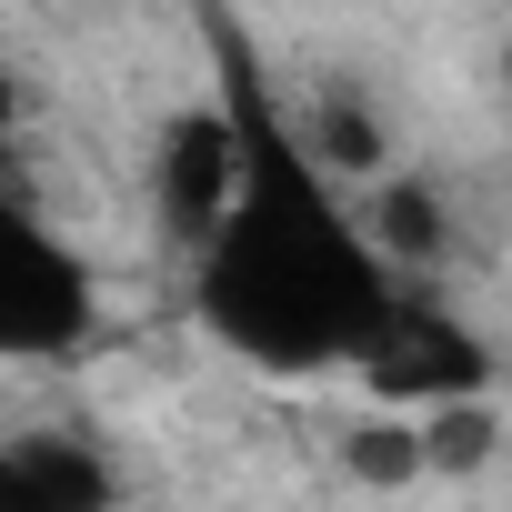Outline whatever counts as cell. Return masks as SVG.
Instances as JSON below:
<instances>
[{
	"label": "cell",
	"mask_w": 512,
	"mask_h": 512,
	"mask_svg": "<svg viewBox=\"0 0 512 512\" xmlns=\"http://www.w3.org/2000/svg\"><path fill=\"white\" fill-rule=\"evenodd\" d=\"M502 91H512V51H502Z\"/></svg>",
	"instance_id": "10"
},
{
	"label": "cell",
	"mask_w": 512,
	"mask_h": 512,
	"mask_svg": "<svg viewBox=\"0 0 512 512\" xmlns=\"http://www.w3.org/2000/svg\"><path fill=\"white\" fill-rule=\"evenodd\" d=\"M382 402H482L492 392V352L432 302V292H392V312L372 322V342H362V362H352Z\"/></svg>",
	"instance_id": "3"
},
{
	"label": "cell",
	"mask_w": 512,
	"mask_h": 512,
	"mask_svg": "<svg viewBox=\"0 0 512 512\" xmlns=\"http://www.w3.org/2000/svg\"><path fill=\"white\" fill-rule=\"evenodd\" d=\"M342 472L372 482V492H412V482L432 472V462H422V422H392V412L352 422V432H342Z\"/></svg>",
	"instance_id": "7"
},
{
	"label": "cell",
	"mask_w": 512,
	"mask_h": 512,
	"mask_svg": "<svg viewBox=\"0 0 512 512\" xmlns=\"http://www.w3.org/2000/svg\"><path fill=\"white\" fill-rule=\"evenodd\" d=\"M221 101L241 121V201L201 251V322L262 372H332L362 362L372 322L392 312V272L362 241V221L322 191L312 141L282 121L262 61L231 21H211Z\"/></svg>",
	"instance_id": "1"
},
{
	"label": "cell",
	"mask_w": 512,
	"mask_h": 512,
	"mask_svg": "<svg viewBox=\"0 0 512 512\" xmlns=\"http://www.w3.org/2000/svg\"><path fill=\"white\" fill-rule=\"evenodd\" d=\"M231 201H241V121L211 91V101H191V111L161 121V221L191 251H211V231L231 221Z\"/></svg>",
	"instance_id": "4"
},
{
	"label": "cell",
	"mask_w": 512,
	"mask_h": 512,
	"mask_svg": "<svg viewBox=\"0 0 512 512\" xmlns=\"http://www.w3.org/2000/svg\"><path fill=\"white\" fill-rule=\"evenodd\" d=\"M302 141H312L322 171H382V161H392V141H382V121H372L362 91H322V111H312Z\"/></svg>",
	"instance_id": "8"
},
{
	"label": "cell",
	"mask_w": 512,
	"mask_h": 512,
	"mask_svg": "<svg viewBox=\"0 0 512 512\" xmlns=\"http://www.w3.org/2000/svg\"><path fill=\"white\" fill-rule=\"evenodd\" d=\"M362 241L382 251V272H392V262H402V272H432L442 251H452V211H442V191H432L422 171H382Z\"/></svg>",
	"instance_id": "6"
},
{
	"label": "cell",
	"mask_w": 512,
	"mask_h": 512,
	"mask_svg": "<svg viewBox=\"0 0 512 512\" xmlns=\"http://www.w3.org/2000/svg\"><path fill=\"white\" fill-rule=\"evenodd\" d=\"M492 402H442V412H422V462L432 472H482L492 462Z\"/></svg>",
	"instance_id": "9"
},
{
	"label": "cell",
	"mask_w": 512,
	"mask_h": 512,
	"mask_svg": "<svg viewBox=\"0 0 512 512\" xmlns=\"http://www.w3.org/2000/svg\"><path fill=\"white\" fill-rule=\"evenodd\" d=\"M91 332V272L31 221L11 151H0V352L31 362V352H71Z\"/></svg>",
	"instance_id": "2"
},
{
	"label": "cell",
	"mask_w": 512,
	"mask_h": 512,
	"mask_svg": "<svg viewBox=\"0 0 512 512\" xmlns=\"http://www.w3.org/2000/svg\"><path fill=\"white\" fill-rule=\"evenodd\" d=\"M0 512H111V462L71 432L0 442Z\"/></svg>",
	"instance_id": "5"
}]
</instances>
